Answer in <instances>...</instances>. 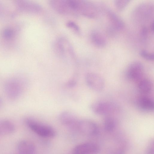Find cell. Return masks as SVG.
<instances>
[{
  "mask_svg": "<svg viewBox=\"0 0 154 154\" xmlns=\"http://www.w3.org/2000/svg\"><path fill=\"white\" fill-rule=\"evenodd\" d=\"M25 83L23 78L20 76H13L7 79L4 85V92L7 98L12 101L19 98L23 92Z\"/></svg>",
  "mask_w": 154,
  "mask_h": 154,
  "instance_id": "1",
  "label": "cell"
},
{
  "mask_svg": "<svg viewBox=\"0 0 154 154\" xmlns=\"http://www.w3.org/2000/svg\"><path fill=\"white\" fill-rule=\"evenodd\" d=\"M26 125L37 135L44 137H51L55 135L54 129L51 127L44 124L31 117L24 119Z\"/></svg>",
  "mask_w": 154,
  "mask_h": 154,
  "instance_id": "2",
  "label": "cell"
},
{
  "mask_svg": "<svg viewBox=\"0 0 154 154\" xmlns=\"http://www.w3.org/2000/svg\"><path fill=\"white\" fill-rule=\"evenodd\" d=\"M54 51L57 54L62 58L69 57L74 59L75 55L73 48L68 40L66 38L60 37L55 41L54 45Z\"/></svg>",
  "mask_w": 154,
  "mask_h": 154,
  "instance_id": "3",
  "label": "cell"
},
{
  "mask_svg": "<svg viewBox=\"0 0 154 154\" xmlns=\"http://www.w3.org/2000/svg\"><path fill=\"white\" fill-rule=\"evenodd\" d=\"M117 107L115 104L106 101L94 102L90 106L92 111L98 115H105L112 113L117 109Z\"/></svg>",
  "mask_w": 154,
  "mask_h": 154,
  "instance_id": "4",
  "label": "cell"
},
{
  "mask_svg": "<svg viewBox=\"0 0 154 154\" xmlns=\"http://www.w3.org/2000/svg\"><path fill=\"white\" fill-rule=\"evenodd\" d=\"M85 80L88 86L94 91H101L104 87V80L97 74L92 72L88 73L86 76Z\"/></svg>",
  "mask_w": 154,
  "mask_h": 154,
  "instance_id": "5",
  "label": "cell"
},
{
  "mask_svg": "<svg viewBox=\"0 0 154 154\" xmlns=\"http://www.w3.org/2000/svg\"><path fill=\"white\" fill-rule=\"evenodd\" d=\"M76 129L81 133L88 136H94L98 132V128L96 124L86 119L79 120Z\"/></svg>",
  "mask_w": 154,
  "mask_h": 154,
  "instance_id": "6",
  "label": "cell"
},
{
  "mask_svg": "<svg viewBox=\"0 0 154 154\" xmlns=\"http://www.w3.org/2000/svg\"><path fill=\"white\" fill-rule=\"evenodd\" d=\"M17 8L21 11L31 14H36L42 10V6L39 4L32 2L19 0L16 2Z\"/></svg>",
  "mask_w": 154,
  "mask_h": 154,
  "instance_id": "7",
  "label": "cell"
},
{
  "mask_svg": "<svg viewBox=\"0 0 154 154\" xmlns=\"http://www.w3.org/2000/svg\"><path fill=\"white\" fill-rule=\"evenodd\" d=\"M98 9L96 5L88 1L81 0L80 15L89 18L96 17Z\"/></svg>",
  "mask_w": 154,
  "mask_h": 154,
  "instance_id": "8",
  "label": "cell"
},
{
  "mask_svg": "<svg viewBox=\"0 0 154 154\" xmlns=\"http://www.w3.org/2000/svg\"><path fill=\"white\" fill-rule=\"evenodd\" d=\"M143 66L138 61L133 62L128 66L126 74L128 78L131 80L137 81L140 79L143 74Z\"/></svg>",
  "mask_w": 154,
  "mask_h": 154,
  "instance_id": "9",
  "label": "cell"
},
{
  "mask_svg": "<svg viewBox=\"0 0 154 154\" xmlns=\"http://www.w3.org/2000/svg\"><path fill=\"white\" fill-rule=\"evenodd\" d=\"M100 151L99 146L91 143H82L76 146L74 148L73 154H97Z\"/></svg>",
  "mask_w": 154,
  "mask_h": 154,
  "instance_id": "10",
  "label": "cell"
},
{
  "mask_svg": "<svg viewBox=\"0 0 154 154\" xmlns=\"http://www.w3.org/2000/svg\"><path fill=\"white\" fill-rule=\"evenodd\" d=\"M59 119L64 125L68 127L76 128L79 120L75 115L69 111H64L59 115Z\"/></svg>",
  "mask_w": 154,
  "mask_h": 154,
  "instance_id": "11",
  "label": "cell"
},
{
  "mask_svg": "<svg viewBox=\"0 0 154 154\" xmlns=\"http://www.w3.org/2000/svg\"><path fill=\"white\" fill-rule=\"evenodd\" d=\"M106 13L110 22L114 29L119 30L124 28L125 26L124 23L117 14L109 9H107Z\"/></svg>",
  "mask_w": 154,
  "mask_h": 154,
  "instance_id": "12",
  "label": "cell"
},
{
  "mask_svg": "<svg viewBox=\"0 0 154 154\" xmlns=\"http://www.w3.org/2000/svg\"><path fill=\"white\" fill-rule=\"evenodd\" d=\"M18 153L35 154V148L34 144L30 141L23 140L20 141L17 145Z\"/></svg>",
  "mask_w": 154,
  "mask_h": 154,
  "instance_id": "13",
  "label": "cell"
},
{
  "mask_svg": "<svg viewBox=\"0 0 154 154\" xmlns=\"http://www.w3.org/2000/svg\"><path fill=\"white\" fill-rule=\"evenodd\" d=\"M136 10L139 17L146 19L151 17L153 13V6L152 4H144L140 5Z\"/></svg>",
  "mask_w": 154,
  "mask_h": 154,
  "instance_id": "14",
  "label": "cell"
},
{
  "mask_svg": "<svg viewBox=\"0 0 154 154\" xmlns=\"http://www.w3.org/2000/svg\"><path fill=\"white\" fill-rule=\"evenodd\" d=\"M90 38L93 44L97 47L103 48L105 46L106 41L104 36L100 32L96 30L92 32Z\"/></svg>",
  "mask_w": 154,
  "mask_h": 154,
  "instance_id": "15",
  "label": "cell"
},
{
  "mask_svg": "<svg viewBox=\"0 0 154 154\" xmlns=\"http://www.w3.org/2000/svg\"><path fill=\"white\" fill-rule=\"evenodd\" d=\"M15 127L10 120L4 119L0 120V135L10 134L14 132Z\"/></svg>",
  "mask_w": 154,
  "mask_h": 154,
  "instance_id": "16",
  "label": "cell"
},
{
  "mask_svg": "<svg viewBox=\"0 0 154 154\" xmlns=\"http://www.w3.org/2000/svg\"><path fill=\"white\" fill-rule=\"evenodd\" d=\"M138 104L141 109L146 111H152L154 108L153 100L151 98L145 96L140 97L138 100Z\"/></svg>",
  "mask_w": 154,
  "mask_h": 154,
  "instance_id": "17",
  "label": "cell"
},
{
  "mask_svg": "<svg viewBox=\"0 0 154 154\" xmlns=\"http://www.w3.org/2000/svg\"><path fill=\"white\" fill-rule=\"evenodd\" d=\"M138 88L139 90L142 93L144 94H148L152 90V83L149 79H144L139 82Z\"/></svg>",
  "mask_w": 154,
  "mask_h": 154,
  "instance_id": "18",
  "label": "cell"
},
{
  "mask_svg": "<svg viewBox=\"0 0 154 154\" xmlns=\"http://www.w3.org/2000/svg\"><path fill=\"white\" fill-rule=\"evenodd\" d=\"M116 121L112 117H107L104 121V128L105 130L107 132L112 131L116 126Z\"/></svg>",
  "mask_w": 154,
  "mask_h": 154,
  "instance_id": "19",
  "label": "cell"
},
{
  "mask_svg": "<svg viewBox=\"0 0 154 154\" xmlns=\"http://www.w3.org/2000/svg\"><path fill=\"white\" fill-rule=\"evenodd\" d=\"M130 2V0H115L114 5L116 9L119 11L123 10Z\"/></svg>",
  "mask_w": 154,
  "mask_h": 154,
  "instance_id": "20",
  "label": "cell"
},
{
  "mask_svg": "<svg viewBox=\"0 0 154 154\" xmlns=\"http://www.w3.org/2000/svg\"><path fill=\"white\" fill-rule=\"evenodd\" d=\"M66 25L69 29L78 34H80V29L78 25L72 21H68L66 22Z\"/></svg>",
  "mask_w": 154,
  "mask_h": 154,
  "instance_id": "21",
  "label": "cell"
},
{
  "mask_svg": "<svg viewBox=\"0 0 154 154\" xmlns=\"http://www.w3.org/2000/svg\"><path fill=\"white\" fill-rule=\"evenodd\" d=\"M140 55L145 59L150 61L154 60V54L153 53H149L146 50H141L140 53Z\"/></svg>",
  "mask_w": 154,
  "mask_h": 154,
  "instance_id": "22",
  "label": "cell"
},
{
  "mask_svg": "<svg viewBox=\"0 0 154 154\" xmlns=\"http://www.w3.org/2000/svg\"><path fill=\"white\" fill-rule=\"evenodd\" d=\"M14 31L12 29L9 28L5 29L2 32V35L5 38L10 39L14 35Z\"/></svg>",
  "mask_w": 154,
  "mask_h": 154,
  "instance_id": "23",
  "label": "cell"
},
{
  "mask_svg": "<svg viewBox=\"0 0 154 154\" xmlns=\"http://www.w3.org/2000/svg\"><path fill=\"white\" fill-rule=\"evenodd\" d=\"M148 34V29L146 26H144L141 29L140 34L143 40H146L147 38Z\"/></svg>",
  "mask_w": 154,
  "mask_h": 154,
  "instance_id": "24",
  "label": "cell"
},
{
  "mask_svg": "<svg viewBox=\"0 0 154 154\" xmlns=\"http://www.w3.org/2000/svg\"><path fill=\"white\" fill-rule=\"evenodd\" d=\"M154 146L153 142H151L145 151V154H153Z\"/></svg>",
  "mask_w": 154,
  "mask_h": 154,
  "instance_id": "25",
  "label": "cell"
},
{
  "mask_svg": "<svg viewBox=\"0 0 154 154\" xmlns=\"http://www.w3.org/2000/svg\"><path fill=\"white\" fill-rule=\"evenodd\" d=\"M150 27L151 31L153 32L154 31V22L153 20L151 22Z\"/></svg>",
  "mask_w": 154,
  "mask_h": 154,
  "instance_id": "26",
  "label": "cell"
},
{
  "mask_svg": "<svg viewBox=\"0 0 154 154\" xmlns=\"http://www.w3.org/2000/svg\"><path fill=\"white\" fill-rule=\"evenodd\" d=\"M2 102V98L0 97V106L1 105Z\"/></svg>",
  "mask_w": 154,
  "mask_h": 154,
  "instance_id": "27",
  "label": "cell"
},
{
  "mask_svg": "<svg viewBox=\"0 0 154 154\" xmlns=\"http://www.w3.org/2000/svg\"><path fill=\"white\" fill-rule=\"evenodd\" d=\"M72 154H73V153Z\"/></svg>",
  "mask_w": 154,
  "mask_h": 154,
  "instance_id": "28",
  "label": "cell"
}]
</instances>
